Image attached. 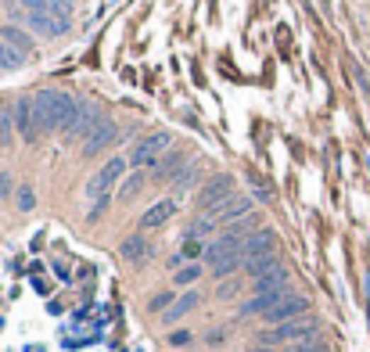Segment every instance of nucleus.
Returning a JSON list of instances; mask_svg holds the SVG:
<instances>
[{"instance_id":"1","label":"nucleus","mask_w":370,"mask_h":352,"mask_svg":"<svg viewBox=\"0 0 370 352\" xmlns=\"http://www.w3.org/2000/svg\"><path fill=\"white\" fill-rule=\"evenodd\" d=\"M76 111H79V97L47 87L33 97V126L36 137L40 133H69L76 123Z\"/></svg>"},{"instance_id":"2","label":"nucleus","mask_w":370,"mask_h":352,"mask_svg":"<svg viewBox=\"0 0 370 352\" xmlns=\"http://www.w3.org/2000/svg\"><path fill=\"white\" fill-rule=\"evenodd\" d=\"M309 338H316V317H298V320H291V324H281V327H270V331H259V345H267V348L284 345V341L298 345V341H309Z\"/></svg>"},{"instance_id":"3","label":"nucleus","mask_w":370,"mask_h":352,"mask_svg":"<svg viewBox=\"0 0 370 352\" xmlns=\"http://www.w3.org/2000/svg\"><path fill=\"white\" fill-rule=\"evenodd\" d=\"M126 169H130V158H123V155H112L108 162H104V165L94 172V180L86 184V198H90V202H97V198H108V194H112V187H116V184H123Z\"/></svg>"},{"instance_id":"4","label":"nucleus","mask_w":370,"mask_h":352,"mask_svg":"<svg viewBox=\"0 0 370 352\" xmlns=\"http://www.w3.org/2000/svg\"><path fill=\"white\" fill-rule=\"evenodd\" d=\"M166 148H169V133H166V130H158V133H151V137H140V141L133 144V151H130V165H133V169H155Z\"/></svg>"},{"instance_id":"5","label":"nucleus","mask_w":370,"mask_h":352,"mask_svg":"<svg viewBox=\"0 0 370 352\" xmlns=\"http://www.w3.org/2000/svg\"><path fill=\"white\" fill-rule=\"evenodd\" d=\"M227 198H234V176H230V172L208 176V184L198 191V205H201V212H213V209L223 205Z\"/></svg>"},{"instance_id":"6","label":"nucleus","mask_w":370,"mask_h":352,"mask_svg":"<svg viewBox=\"0 0 370 352\" xmlns=\"http://www.w3.org/2000/svg\"><path fill=\"white\" fill-rule=\"evenodd\" d=\"M15 18H18L33 36H47V40L69 33V26H72V18H50V15H36V11H15Z\"/></svg>"},{"instance_id":"7","label":"nucleus","mask_w":370,"mask_h":352,"mask_svg":"<svg viewBox=\"0 0 370 352\" xmlns=\"http://www.w3.org/2000/svg\"><path fill=\"white\" fill-rule=\"evenodd\" d=\"M298 317H309V299L305 295H295V291H288V295L262 317L270 327H281V324H291V320H298Z\"/></svg>"},{"instance_id":"8","label":"nucleus","mask_w":370,"mask_h":352,"mask_svg":"<svg viewBox=\"0 0 370 352\" xmlns=\"http://www.w3.org/2000/svg\"><path fill=\"white\" fill-rule=\"evenodd\" d=\"M101 123H108L104 119V111L94 104V101H79V111H76V123H72V130H69V137H76V141H86Z\"/></svg>"},{"instance_id":"9","label":"nucleus","mask_w":370,"mask_h":352,"mask_svg":"<svg viewBox=\"0 0 370 352\" xmlns=\"http://www.w3.org/2000/svg\"><path fill=\"white\" fill-rule=\"evenodd\" d=\"M241 248H245V238H234V233L227 230V233H220L216 241H208V245H205L201 263H208V270H213V266H220L223 259H230V255L241 252Z\"/></svg>"},{"instance_id":"10","label":"nucleus","mask_w":370,"mask_h":352,"mask_svg":"<svg viewBox=\"0 0 370 352\" xmlns=\"http://www.w3.org/2000/svg\"><path fill=\"white\" fill-rule=\"evenodd\" d=\"M176 212H180V202H176V198H162V202H155V205L140 216V230H158V226H166Z\"/></svg>"},{"instance_id":"11","label":"nucleus","mask_w":370,"mask_h":352,"mask_svg":"<svg viewBox=\"0 0 370 352\" xmlns=\"http://www.w3.org/2000/svg\"><path fill=\"white\" fill-rule=\"evenodd\" d=\"M208 216H216L220 223H237V219L252 216V198H248V194H234V198H227L223 205H216Z\"/></svg>"},{"instance_id":"12","label":"nucleus","mask_w":370,"mask_h":352,"mask_svg":"<svg viewBox=\"0 0 370 352\" xmlns=\"http://www.w3.org/2000/svg\"><path fill=\"white\" fill-rule=\"evenodd\" d=\"M274 245H277V233L274 230H255L252 238H245L241 255H245V263H252L259 255H274Z\"/></svg>"},{"instance_id":"13","label":"nucleus","mask_w":370,"mask_h":352,"mask_svg":"<svg viewBox=\"0 0 370 352\" xmlns=\"http://www.w3.org/2000/svg\"><path fill=\"white\" fill-rule=\"evenodd\" d=\"M187 165H191V158H187L184 151H166L162 158H158V165H155V169H147V172L155 176V180H169V176L176 180V176H180Z\"/></svg>"},{"instance_id":"14","label":"nucleus","mask_w":370,"mask_h":352,"mask_svg":"<svg viewBox=\"0 0 370 352\" xmlns=\"http://www.w3.org/2000/svg\"><path fill=\"white\" fill-rule=\"evenodd\" d=\"M11 111H15V130L22 133V141H26V144H36V126H33V97H18V101L11 104Z\"/></svg>"},{"instance_id":"15","label":"nucleus","mask_w":370,"mask_h":352,"mask_svg":"<svg viewBox=\"0 0 370 352\" xmlns=\"http://www.w3.org/2000/svg\"><path fill=\"white\" fill-rule=\"evenodd\" d=\"M116 137H119V126H116V123H101V126H97V130H94L86 141H83V158H94L97 151H104V148H108Z\"/></svg>"},{"instance_id":"16","label":"nucleus","mask_w":370,"mask_h":352,"mask_svg":"<svg viewBox=\"0 0 370 352\" xmlns=\"http://www.w3.org/2000/svg\"><path fill=\"white\" fill-rule=\"evenodd\" d=\"M0 40H4V43H11V47H15V50H22V54L36 50V36H33L29 29H22V26H4Z\"/></svg>"},{"instance_id":"17","label":"nucleus","mask_w":370,"mask_h":352,"mask_svg":"<svg viewBox=\"0 0 370 352\" xmlns=\"http://www.w3.org/2000/svg\"><path fill=\"white\" fill-rule=\"evenodd\" d=\"M198 302H201V295H198V291H184V295H180V299H176V302H173L166 313H162V324H176V320H180V317H187V313H191Z\"/></svg>"},{"instance_id":"18","label":"nucleus","mask_w":370,"mask_h":352,"mask_svg":"<svg viewBox=\"0 0 370 352\" xmlns=\"http://www.w3.org/2000/svg\"><path fill=\"white\" fill-rule=\"evenodd\" d=\"M151 252H155V248L147 245L144 233H133V238H126V241H123V259H126V263H144Z\"/></svg>"},{"instance_id":"19","label":"nucleus","mask_w":370,"mask_h":352,"mask_svg":"<svg viewBox=\"0 0 370 352\" xmlns=\"http://www.w3.org/2000/svg\"><path fill=\"white\" fill-rule=\"evenodd\" d=\"M284 263L277 259V252L274 255H259V259H252V263H245V273L252 277V280H259V277H267V273H274V270H281Z\"/></svg>"},{"instance_id":"20","label":"nucleus","mask_w":370,"mask_h":352,"mask_svg":"<svg viewBox=\"0 0 370 352\" xmlns=\"http://www.w3.org/2000/svg\"><path fill=\"white\" fill-rule=\"evenodd\" d=\"M26 57H29V54H22V50H15L11 43L0 40V72H18V69L26 65Z\"/></svg>"},{"instance_id":"21","label":"nucleus","mask_w":370,"mask_h":352,"mask_svg":"<svg viewBox=\"0 0 370 352\" xmlns=\"http://www.w3.org/2000/svg\"><path fill=\"white\" fill-rule=\"evenodd\" d=\"M216 216H208V212H201V216H194L191 219V226H187V241H201V238H208V233L216 230Z\"/></svg>"},{"instance_id":"22","label":"nucleus","mask_w":370,"mask_h":352,"mask_svg":"<svg viewBox=\"0 0 370 352\" xmlns=\"http://www.w3.org/2000/svg\"><path fill=\"white\" fill-rule=\"evenodd\" d=\"M288 270L281 266V270H274V273H267V277H259L255 280V295H262V291H288Z\"/></svg>"},{"instance_id":"23","label":"nucleus","mask_w":370,"mask_h":352,"mask_svg":"<svg viewBox=\"0 0 370 352\" xmlns=\"http://www.w3.org/2000/svg\"><path fill=\"white\" fill-rule=\"evenodd\" d=\"M144 180H147V169H137V172H130L126 180L119 184V198H123V202L137 198V194H140V187H144Z\"/></svg>"},{"instance_id":"24","label":"nucleus","mask_w":370,"mask_h":352,"mask_svg":"<svg viewBox=\"0 0 370 352\" xmlns=\"http://www.w3.org/2000/svg\"><path fill=\"white\" fill-rule=\"evenodd\" d=\"M237 270H245V255H241V252H234L230 259H223L220 266H213V277H216V280H230Z\"/></svg>"},{"instance_id":"25","label":"nucleus","mask_w":370,"mask_h":352,"mask_svg":"<svg viewBox=\"0 0 370 352\" xmlns=\"http://www.w3.org/2000/svg\"><path fill=\"white\" fill-rule=\"evenodd\" d=\"M11 130H15V111L0 104V148H4V144H11V137H15Z\"/></svg>"},{"instance_id":"26","label":"nucleus","mask_w":370,"mask_h":352,"mask_svg":"<svg viewBox=\"0 0 370 352\" xmlns=\"http://www.w3.org/2000/svg\"><path fill=\"white\" fill-rule=\"evenodd\" d=\"M198 176H201V165L191 158V165H187V169L176 176V180H173V187H176V191H187V187H194V184H198Z\"/></svg>"},{"instance_id":"27","label":"nucleus","mask_w":370,"mask_h":352,"mask_svg":"<svg viewBox=\"0 0 370 352\" xmlns=\"http://www.w3.org/2000/svg\"><path fill=\"white\" fill-rule=\"evenodd\" d=\"M201 273H205V270H201L198 263H187V266H180V270L173 273V284H176V287H187V284H194Z\"/></svg>"},{"instance_id":"28","label":"nucleus","mask_w":370,"mask_h":352,"mask_svg":"<svg viewBox=\"0 0 370 352\" xmlns=\"http://www.w3.org/2000/svg\"><path fill=\"white\" fill-rule=\"evenodd\" d=\"M173 302H176V295H173V291H162V295H155V299L147 302V309H151V313H166Z\"/></svg>"},{"instance_id":"29","label":"nucleus","mask_w":370,"mask_h":352,"mask_svg":"<svg viewBox=\"0 0 370 352\" xmlns=\"http://www.w3.org/2000/svg\"><path fill=\"white\" fill-rule=\"evenodd\" d=\"M33 205H36V194H33V187H29V184H22V187H18V209H22V212H29Z\"/></svg>"},{"instance_id":"30","label":"nucleus","mask_w":370,"mask_h":352,"mask_svg":"<svg viewBox=\"0 0 370 352\" xmlns=\"http://www.w3.org/2000/svg\"><path fill=\"white\" fill-rule=\"evenodd\" d=\"M108 205H112V194H108V198H97V202L90 205V212H86V219H90V223H94V219H101L104 212H108Z\"/></svg>"},{"instance_id":"31","label":"nucleus","mask_w":370,"mask_h":352,"mask_svg":"<svg viewBox=\"0 0 370 352\" xmlns=\"http://www.w3.org/2000/svg\"><path fill=\"white\" fill-rule=\"evenodd\" d=\"M291 352H327V345H324L320 338H309V341H298Z\"/></svg>"},{"instance_id":"32","label":"nucleus","mask_w":370,"mask_h":352,"mask_svg":"<svg viewBox=\"0 0 370 352\" xmlns=\"http://www.w3.org/2000/svg\"><path fill=\"white\" fill-rule=\"evenodd\" d=\"M237 291H241V280H223L220 291H216V299H234Z\"/></svg>"},{"instance_id":"33","label":"nucleus","mask_w":370,"mask_h":352,"mask_svg":"<svg viewBox=\"0 0 370 352\" xmlns=\"http://www.w3.org/2000/svg\"><path fill=\"white\" fill-rule=\"evenodd\" d=\"M191 341V331H169V345L173 348H180V345H187Z\"/></svg>"},{"instance_id":"34","label":"nucleus","mask_w":370,"mask_h":352,"mask_svg":"<svg viewBox=\"0 0 370 352\" xmlns=\"http://www.w3.org/2000/svg\"><path fill=\"white\" fill-rule=\"evenodd\" d=\"M205 341H208V345H223V341H227V331H223V327L208 331V334H205Z\"/></svg>"},{"instance_id":"35","label":"nucleus","mask_w":370,"mask_h":352,"mask_svg":"<svg viewBox=\"0 0 370 352\" xmlns=\"http://www.w3.org/2000/svg\"><path fill=\"white\" fill-rule=\"evenodd\" d=\"M15 191V184H11V176L8 172H0V198H8Z\"/></svg>"}]
</instances>
